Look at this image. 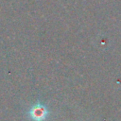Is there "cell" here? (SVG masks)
I'll use <instances>...</instances> for the list:
<instances>
[{
	"mask_svg": "<svg viewBox=\"0 0 121 121\" xmlns=\"http://www.w3.org/2000/svg\"><path fill=\"white\" fill-rule=\"evenodd\" d=\"M30 114L32 116V118H34L35 120H38V121H41L43 119L45 118L46 114H47V111L43 107V106H36L34 107L31 112H30Z\"/></svg>",
	"mask_w": 121,
	"mask_h": 121,
	"instance_id": "cell-1",
	"label": "cell"
}]
</instances>
